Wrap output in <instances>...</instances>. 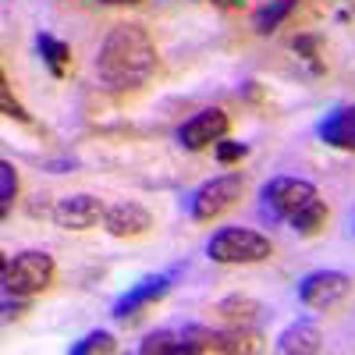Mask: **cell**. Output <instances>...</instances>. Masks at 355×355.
Here are the masks:
<instances>
[{"mask_svg":"<svg viewBox=\"0 0 355 355\" xmlns=\"http://www.w3.org/2000/svg\"><path fill=\"white\" fill-rule=\"evenodd\" d=\"M214 157H217L220 164H239L242 157H249V146H245V142H227V139H220V142L214 146Z\"/></svg>","mask_w":355,"mask_h":355,"instance_id":"cell-23","label":"cell"},{"mask_svg":"<svg viewBox=\"0 0 355 355\" xmlns=\"http://www.w3.org/2000/svg\"><path fill=\"white\" fill-rule=\"evenodd\" d=\"M100 4H110V8H135L142 0H100Z\"/></svg>","mask_w":355,"mask_h":355,"instance_id":"cell-26","label":"cell"},{"mask_svg":"<svg viewBox=\"0 0 355 355\" xmlns=\"http://www.w3.org/2000/svg\"><path fill=\"white\" fill-rule=\"evenodd\" d=\"M171 291V274H157V277H146V281H139L132 291H125L121 299L114 302V309H110V316L114 320H121V323H128V320H135L139 313H146L150 306H157L164 295Z\"/></svg>","mask_w":355,"mask_h":355,"instance_id":"cell-10","label":"cell"},{"mask_svg":"<svg viewBox=\"0 0 355 355\" xmlns=\"http://www.w3.org/2000/svg\"><path fill=\"white\" fill-rule=\"evenodd\" d=\"M295 53L306 57V61L313 64V71H323V61H320V53H323V40L320 36H295Z\"/></svg>","mask_w":355,"mask_h":355,"instance_id":"cell-22","label":"cell"},{"mask_svg":"<svg viewBox=\"0 0 355 355\" xmlns=\"http://www.w3.org/2000/svg\"><path fill=\"white\" fill-rule=\"evenodd\" d=\"M36 46H40L43 64L50 68L53 78H64V75L71 71V46H68L64 40H57V36H50V33H40V36H36Z\"/></svg>","mask_w":355,"mask_h":355,"instance_id":"cell-15","label":"cell"},{"mask_svg":"<svg viewBox=\"0 0 355 355\" xmlns=\"http://www.w3.org/2000/svg\"><path fill=\"white\" fill-rule=\"evenodd\" d=\"M299 8V0H270L266 8H259L256 15H252V28L259 36H266V33H274V28Z\"/></svg>","mask_w":355,"mask_h":355,"instance_id":"cell-17","label":"cell"},{"mask_svg":"<svg viewBox=\"0 0 355 355\" xmlns=\"http://www.w3.org/2000/svg\"><path fill=\"white\" fill-rule=\"evenodd\" d=\"M57 277V263L50 252L43 249H25L4 259L0 266V284H4V295H21V299H33V295H43Z\"/></svg>","mask_w":355,"mask_h":355,"instance_id":"cell-2","label":"cell"},{"mask_svg":"<svg viewBox=\"0 0 355 355\" xmlns=\"http://www.w3.org/2000/svg\"><path fill=\"white\" fill-rule=\"evenodd\" d=\"M206 256L224 266H252L274 256V242L252 227H220L206 242Z\"/></svg>","mask_w":355,"mask_h":355,"instance_id":"cell-3","label":"cell"},{"mask_svg":"<svg viewBox=\"0 0 355 355\" xmlns=\"http://www.w3.org/2000/svg\"><path fill=\"white\" fill-rule=\"evenodd\" d=\"M214 313L227 323V327H245V331H259V323L270 316L266 306L259 299H252V295H227V299H220L214 306Z\"/></svg>","mask_w":355,"mask_h":355,"instance_id":"cell-12","label":"cell"},{"mask_svg":"<svg viewBox=\"0 0 355 355\" xmlns=\"http://www.w3.org/2000/svg\"><path fill=\"white\" fill-rule=\"evenodd\" d=\"M103 227L110 239H142V234L153 231V214L142 202H117V206H107Z\"/></svg>","mask_w":355,"mask_h":355,"instance_id":"cell-11","label":"cell"},{"mask_svg":"<svg viewBox=\"0 0 355 355\" xmlns=\"http://www.w3.org/2000/svg\"><path fill=\"white\" fill-rule=\"evenodd\" d=\"M157 46L142 25H114L96 53V78L110 93H135L157 75Z\"/></svg>","mask_w":355,"mask_h":355,"instance_id":"cell-1","label":"cell"},{"mask_svg":"<svg viewBox=\"0 0 355 355\" xmlns=\"http://www.w3.org/2000/svg\"><path fill=\"white\" fill-rule=\"evenodd\" d=\"M185 338V352L189 355H249L259 345V331H245V327H231V331H210L199 327V323H189L182 327Z\"/></svg>","mask_w":355,"mask_h":355,"instance_id":"cell-5","label":"cell"},{"mask_svg":"<svg viewBox=\"0 0 355 355\" xmlns=\"http://www.w3.org/2000/svg\"><path fill=\"white\" fill-rule=\"evenodd\" d=\"M316 135L327 142V146H334V150L355 153V103L331 110V114L316 125Z\"/></svg>","mask_w":355,"mask_h":355,"instance_id":"cell-13","label":"cell"},{"mask_svg":"<svg viewBox=\"0 0 355 355\" xmlns=\"http://www.w3.org/2000/svg\"><path fill=\"white\" fill-rule=\"evenodd\" d=\"M352 288H355V281L341 270H313L299 284V299L309 309H338L352 295Z\"/></svg>","mask_w":355,"mask_h":355,"instance_id":"cell-8","label":"cell"},{"mask_svg":"<svg viewBox=\"0 0 355 355\" xmlns=\"http://www.w3.org/2000/svg\"><path fill=\"white\" fill-rule=\"evenodd\" d=\"M139 352L142 355H189L182 331H153V334H146Z\"/></svg>","mask_w":355,"mask_h":355,"instance_id":"cell-18","label":"cell"},{"mask_svg":"<svg viewBox=\"0 0 355 355\" xmlns=\"http://www.w3.org/2000/svg\"><path fill=\"white\" fill-rule=\"evenodd\" d=\"M327 220H331V210H327V202L323 199H313L306 210H299L291 220H288V227L299 234V239H316V234L327 227Z\"/></svg>","mask_w":355,"mask_h":355,"instance_id":"cell-16","label":"cell"},{"mask_svg":"<svg viewBox=\"0 0 355 355\" xmlns=\"http://www.w3.org/2000/svg\"><path fill=\"white\" fill-rule=\"evenodd\" d=\"M18 192H21V178L15 171L11 160H0V217H11L15 202H18Z\"/></svg>","mask_w":355,"mask_h":355,"instance_id":"cell-19","label":"cell"},{"mask_svg":"<svg viewBox=\"0 0 355 355\" xmlns=\"http://www.w3.org/2000/svg\"><path fill=\"white\" fill-rule=\"evenodd\" d=\"M25 309H28V306L21 302V295H4V320H8V323H11V320H18Z\"/></svg>","mask_w":355,"mask_h":355,"instance_id":"cell-24","label":"cell"},{"mask_svg":"<svg viewBox=\"0 0 355 355\" xmlns=\"http://www.w3.org/2000/svg\"><path fill=\"white\" fill-rule=\"evenodd\" d=\"M0 107H4V114L11 117V121H18V125H33V117H28V110H25L18 100H15L8 75H0Z\"/></svg>","mask_w":355,"mask_h":355,"instance_id":"cell-21","label":"cell"},{"mask_svg":"<svg viewBox=\"0 0 355 355\" xmlns=\"http://www.w3.org/2000/svg\"><path fill=\"white\" fill-rule=\"evenodd\" d=\"M231 132V114L220 110V107H202L199 114H192L189 121L178 128V142L185 146L189 153H202L217 146L220 139H227Z\"/></svg>","mask_w":355,"mask_h":355,"instance_id":"cell-7","label":"cell"},{"mask_svg":"<svg viewBox=\"0 0 355 355\" xmlns=\"http://www.w3.org/2000/svg\"><path fill=\"white\" fill-rule=\"evenodd\" d=\"M242 196H245V178H242L239 171L217 174V178L202 182V185L189 196V217H192L196 224H214L217 217H224L227 210H234Z\"/></svg>","mask_w":355,"mask_h":355,"instance_id":"cell-4","label":"cell"},{"mask_svg":"<svg viewBox=\"0 0 355 355\" xmlns=\"http://www.w3.org/2000/svg\"><path fill=\"white\" fill-rule=\"evenodd\" d=\"M202 4H214L220 11H239V8H245V0H202Z\"/></svg>","mask_w":355,"mask_h":355,"instance_id":"cell-25","label":"cell"},{"mask_svg":"<svg viewBox=\"0 0 355 355\" xmlns=\"http://www.w3.org/2000/svg\"><path fill=\"white\" fill-rule=\"evenodd\" d=\"M107 214V206L96 199V196H89V192H78V196H64L61 202L53 206V224L61 227V231H89V227H96Z\"/></svg>","mask_w":355,"mask_h":355,"instance_id":"cell-9","label":"cell"},{"mask_svg":"<svg viewBox=\"0 0 355 355\" xmlns=\"http://www.w3.org/2000/svg\"><path fill=\"white\" fill-rule=\"evenodd\" d=\"M110 352H117V338L110 331H93L68 348V355H110Z\"/></svg>","mask_w":355,"mask_h":355,"instance_id":"cell-20","label":"cell"},{"mask_svg":"<svg viewBox=\"0 0 355 355\" xmlns=\"http://www.w3.org/2000/svg\"><path fill=\"white\" fill-rule=\"evenodd\" d=\"M277 352L281 355H316L323 352V334L313 320H295L291 327L277 334Z\"/></svg>","mask_w":355,"mask_h":355,"instance_id":"cell-14","label":"cell"},{"mask_svg":"<svg viewBox=\"0 0 355 355\" xmlns=\"http://www.w3.org/2000/svg\"><path fill=\"white\" fill-rule=\"evenodd\" d=\"M259 199H263V214H270L274 220L288 224L299 210H306L313 199H320V192H316L313 182H302V178H270V182L263 185Z\"/></svg>","mask_w":355,"mask_h":355,"instance_id":"cell-6","label":"cell"}]
</instances>
